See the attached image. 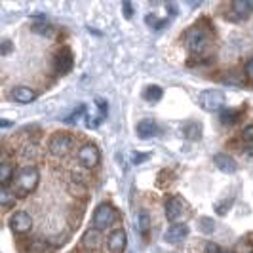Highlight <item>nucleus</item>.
Returning a JSON list of instances; mask_svg holds the SVG:
<instances>
[{"instance_id": "f257e3e1", "label": "nucleus", "mask_w": 253, "mask_h": 253, "mask_svg": "<svg viewBox=\"0 0 253 253\" xmlns=\"http://www.w3.org/2000/svg\"><path fill=\"white\" fill-rule=\"evenodd\" d=\"M38 181H40V173L35 166H27L23 169H19L17 177H15V189L21 196L31 194L33 190L37 189Z\"/></svg>"}, {"instance_id": "f03ea898", "label": "nucleus", "mask_w": 253, "mask_h": 253, "mask_svg": "<svg viewBox=\"0 0 253 253\" xmlns=\"http://www.w3.org/2000/svg\"><path fill=\"white\" fill-rule=\"evenodd\" d=\"M185 42H187V48L192 53H202L210 46V35L202 27H192L185 35Z\"/></svg>"}, {"instance_id": "7ed1b4c3", "label": "nucleus", "mask_w": 253, "mask_h": 253, "mask_svg": "<svg viewBox=\"0 0 253 253\" xmlns=\"http://www.w3.org/2000/svg\"><path fill=\"white\" fill-rule=\"evenodd\" d=\"M116 210H114L111 204H101V206H97V210H95V213H93V228H97V230H105V228H109L111 225H114V221H116Z\"/></svg>"}, {"instance_id": "20e7f679", "label": "nucleus", "mask_w": 253, "mask_h": 253, "mask_svg": "<svg viewBox=\"0 0 253 253\" xmlns=\"http://www.w3.org/2000/svg\"><path fill=\"white\" fill-rule=\"evenodd\" d=\"M200 105H202L204 111H210V113L219 111L225 105V95L217 89H206L200 95Z\"/></svg>"}, {"instance_id": "39448f33", "label": "nucleus", "mask_w": 253, "mask_h": 253, "mask_svg": "<svg viewBox=\"0 0 253 253\" xmlns=\"http://www.w3.org/2000/svg\"><path fill=\"white\" fill-rule=\"evenodd\" d=\"M185 215H187V206L179 196H171V198L166 200V217H168V221L177 225L179 219H183Z\"/></svg>"}, {"instance_id": "423d86ee", "label": "nucleus", "mask_w": 253, "mask_h": 253, "mask_svg": "<svg viewBox=\"0 0 253 253\" xmlns=\"http://www.w3.org/2000/svg\"><path fill=\"white\" fill-rule=\"evenodd\" d=\"M78 160H80V164L84 166L86 169H91V168H95V166L99 164V160H101V154H99V149L95 147V145H84L80 151H78Z\"/></svg>"}, {"instance_id": "0eeeda50", "label": "nucleus", "mask_w": 253, "mask_h": 253, "mask_svg": "<svg viewBox=\"0 0 253 253\" xmlns=\"http://www.w3.org/2000/svg\"><path fill=\"white\" fill-rule=\"evenodd\" d=\"M73 147V139L67 133H55L50 139V152L55 156H65Z\"/></svg>"}, {"instance_id": "6e6552de", "label": "nucleus", "mask_w": 253, "mask_h": 253, "mask_svg": "<svg viewBox=\"0 0 253 253\" xmlns=\"http://www.w3.org/2000/svg\"><path fill=\"white\" fill-rule=\"evenodd\" d=\"M10 227H12L13 232L17 234H25L33 228V219L29 213L25 211H15L12 217H10Z\"/></svg>"}, {"instance_id": "1a4fd4ad", "label": "nucleus", "mask_w": 253, "mask_h": 253, "mask_svg": "<svg viewBox=\"0 0 253 253\" xmlns=\"http://www.w3.org/2000/svg\"><path fill=\"white\" fill-rule=\"evenodd\" d=\"M53 69H55L57 75H67L73 69V55H71V51L67 50V48L57 51V55L53 59Z\"/></svg>"}, {"instance_id": "9d476101", "label": "nucleus", "mask_w": 253, "mask_h": 253, "mask_svg": "<svg viewBox=\"0 0 253 253\" xmlns=\"http://www.w3.org/2000/svg\"><path fill=\"white\" fill-rule=\"evenodd\" d=\"M187 234H189V227L177 223V225H171L168 228V232L164 234V240L168 244H179V242H183L187 238Z\"/></svg>"}, {"instance_id": "9b49d317", "label": "nucleus", "mask_w": 253, "mask_h": 253, "mask_svg": "<svg viewBox=\"0 0 253 253\" xmlns=\"http://www.w3.org/2000/svg\"><path fill=\"white\" fill-rule=\"evenodd\" d=\"M126 248V232L122 228L114 230L109 236V252L111 253H122Z\"/></svg>"}, {"instance_id": "f8f14e48", "label": "nucleus", "mask_w": 253, "mask_h": 253, "mask_svg": "<svg viewBox=\"0 0 253 253\" xmlns=\"http://www.w3.org/2000/svg\"><path fill=\"white\" fill-rule=\"evenodd\" d=\"M12 97L17 103H31L37 99V91L29 86H17L12 89Z\"/></svg>"}, {"instance_id": "ddd939ff", "label": "nucleus", "mask_w": 253, "mask_h": 253, "mask_svg": "<svg viewBox=\"0 0 253 253\" xmlns=\"http://www.w3.org/2000/svg\"><path fill=\"white\" fill-rule=\"evenodd\" d=\"M213 162L215 166L221 169V171H225V173H234L236 171V162H234V158L232 156H228V154H215L213 156Z\"/></svg>"}, {"instance_id": "4468645a", "label": "nucleus", "mask_w": 253, "mask_h": 253, "mask_svg": "<svg viewBox=\"0 0 253 253\" xmlns=\"http://www.w3.org/2000/svg\"><path fill=\"white\" fill-rule=\"evenodd\" d=\"M99 230L97 228H89L84 232V236H82V246H84V250H88V252H95L97 248H99Z\"/></svg>"}, {"instance_id": "2eb2a0df", "label": "nucleus", "mask_w": 253, "mask_h": 253, "mask_svg": "<svg viewBox=\"0 0 253 253\" xmlns=\"http://www.w3.org/2000/svg\"><path fill=\"white\" fill-rule=\"evenodd\" d=\"M156 131H158V126L154 120H141L137 124V135L141 139H151L156 135Z\"/></svg>"}, {"instance_id": "dca6fc26", "label": "nucleus", "mask_w": 253, "mask_h": 253, "mask_svg": "<svg viewBox=\"0 0 253 253\" xmlns=\"http://www.w3.org/2000/svg\"><path fill=\"white\" fill-rule=\"evenodd\" d=\"M69 192H71L73 196H76V198H82V196H86L88 187H86V183L80 177H73L71 183H69Z\"/></svg>"}, {"instance_id": "f3484780", "label": "nucleus", "mask_w": 253, "mask_h": 253, "mask_svg": "<svg viewBox=\"0 0 253 253\" xmlns=\"http://www.w3.org/2000/svg\"><path fill=\"white\" fill-rule=\"evenodd\" d=\"M12 177H13L12 162L10 160H2V164H0V183H2V187H6Z\"/></svg>"}, {"instance_id": "a211bd4d", "label": "nucleus", "mask_w": 253, "mask_h": 253, "mask_svg": "<svg viewBox=\"0 0 253 253\" xmlns=\"http://www.w3.org/2000/svg\"><path fill=\"white\" fill-rule=\"evenodd\" d=\"M143 97L149 103L160 101L162 99V88L160 86H149V88H145V91H143Z\"/></svg>"}, {"instance_id": "6ab92c4d", "label": "nucleus", "mask_w": 253, "mask_h": 253, "mask_svg": "<svg viewBox=\"0 0 253 253\" xmlns=\"http://www.w3.org/2000/svg\"><path fill=\"white\" fill-rule=\"evenodd\" d=\"M137 228H139V232L147 238L149 236V230H151V217L147 211H141L139 213V219H137Z\"/></svg>"}, {"instance_id": "aec40b11", "label": "nucleus", "mask_w": 253, "mask_h": 253, "mask_svg": "<svg viewBox=\"0 0 253 253\" xmlns=\"http://www.w3.org/2000/svg\"><path fill=\"white\" fill-rule=\"evenodd\" d=\"M15 192H12V190L8 189V187H2V190H0V204H2V208H10L12 204H15Z\"/></svg>"}, {"instance_id": "412c9836", "label": "nucleus", "mask_w": 253, "mask_h": 253, "mask_svg": "<svg viewBox=\"0 0 253 253\" xmlns=\"http://www.w3.org/2000/svg\"><path fill=\"white\" fill-rule=\"evenodd\" d=\"M236 253H253V234H250L248 238H242L236 244Z\"/></svg>"}, {"instance_id": "4be33fe9", "label": "nucleus", "mask_w": 253, "mask_h": 253, "mask_svg": "<svg viewBox=\"0 0 253 253\" xmlns=\"http://www.w3.org/2000/svg\"><path fill=\"white\" fill-rule=\"evenodd\" d=\"M232 10H234L236 15L246 17L248 12H250V4H248V0H236V2H232Z\"/></svg>"}, {"instance_id": "5701e85b", "label": "nucleus", "mask_w": 253, "mask_h": 253, "mask_svg": "<svg viewBox=\"0 0 253 253\" xmlns=\"http://www.w3.org/2000/svg\"><path fill=\"white\" fill-rule=\"evenodd\" d=\"M238 116H240V113H238V111L225 109V111L221 113V122H223V124H234V122L238 120Z\"/></svg>"}, {"instance_id": "b1692460", "label": "nucleus", "mask_w": 253, "mask_h": 253, "mask_svg": "<svg viewBox=\"0 0 253 253\" xmlns=\"http://www.w3.org/2000/svg\"><path fill=\"white\" fill-rule=\"evenodd\" d=\"M183 131H185V135L189 137V139H200V126L198 124H187V126L183 127Z\"/></svg>"}, {"instance_id": "393cba45", "label": "nucleus", "mask_w": 253, "mask_h": 253, "mask_svg": "<svg viewBox=\"0 0 253 253\" xmlns=\"http://www.w3.org/2000/svg\"><path fill=\"white\" fill-rule=\"evenodd\" d=\"M198 227H200V230H202L204 234H210V232H213V230H215V223H213L211 219L202 217V219L198 221Z\"/></svg>"}, {"instance_id": "a878e982", "label": "nucleus", "mask_w": 253, "mask_h": 253, "mask_svg": "<svg viewBox=\"0 0 253 253\" xmlns=\"http://www.w3.org/2000/svg\"><path fill=\"white\" fill-rule=\"evenodd\" d=\"M82 114H84V105H78V109H75L73 113L69 114V116L65 118V122H67V124H75V122H78V120L82 118Z\"/></svg>"}, {"instance_id": "bb28decb", "label": "nucleus", "mask_w": 253, "mask_h": 253, "mask_svg": "<svg viewBox=\"0 0 253 253\" xmlns=\"http://www.w3.org/2000/svg\"><path fill=\"white\" fill-rule=\"evenodd\" d=\"M44 250H46L44 242H40V240L29 242V253H44Z\"/></svg>"}, {"instance_id": "cd10ccee", "label": "nucleus", "mask_w": 253, "mask_h": 253, "mask_svg": "<svg viewBox=\"0 0 253 253\" xmlns=\"http://www.w3.org/2000/svg\"><path fill=\"white\" fill-rule=\"evenodd\" d=\"M242 139L248 141V143H253V124L248 127H244V131H242Z\"/></svg>"}, {"instance_id": "c85d7f7f", "label": "nucleus", "mask_w": 253, "mask_h": 253, "mask_svg": "<svg viewBox=\"0 0 253 253\" xmlns=\"http://www.w3.org/2000/svg\"><path fill=\"white\" fill-rule=\"evenodd\" d=\"M147 23L152 25L154 29H160V27L164 25L162 21H158V19H156V15H154V13H149V15H147Z\"/></svg>"}, {"instance_id": "c756f323", "label": "nucleus", "mask_w": 253, "mask_h": 253, "mask_svg": "<svg viewBox=\"0 0 253 253\" xmlns=\"http://www.w3.org/2000/svg\"><path fill=\"white\" fill-rule=\"evenodd\" d=\"M204 253H223V252H221V248H219L217 244L210 242V244H206V250H204Z\"/></svg>"}, {"instance_id": "7c9ffc66", "label": "nucleus", "mask_w": 253, "mask_h": 253, "mask_svg": "<svg viewBox=\"0 0 253 253\" xmlns=\"http://www.w3.org/2000/svg\"><path fill=\"white\" fill-rule=\"evenodd\" d=\"M35 31L40 35H51V27L50 25H35Z\"/></svg>"}, {"instance_id": "2f4dec72", "label": "nucleus", "mask_w": 253, "mask_h": 253, "mask_svg": "<svg viewBox=\"0 0 253 253\" xmlns=\"http://www.w3.org/2000/svg\"><path fill=\"white\" fill-rule=\"evenodd\" d=\"M12 51V42L10 40H4L2 42V55H8Z\"/></svg>"}, {"instance_id": "473e14b6", "label": "nucleus", "mask_w": 253, "mask_h": 253, "mask_svg": "<svg viewBox=\"0 0 253 253\" xmlns=\"http://www.w3.org/2000/svg\"><path fill=\"white\" fill-rule=\"evenodd\" d=\"M227 76H228V75H227ZM234 76H236V75H230L228 78H223V80H225L227 84H234V86H240L242 80H240V78H234Z\"/></svg>"}, {"instance_id": "72a5a7b5", "label": "nucleus", "mask_w": 253, "mask_h": 253, "mask_svg": "<svg viewBox=\"0 0 253 253\" xmlns=\"http://www.w3.org/2000/svg\"><path fill=\"white\" fill-rule=\"evenodd\" d=\"M149 158V154H135L133 156V164H141V162H145Z\"/></svg>"}, {"instance_id": "f704fd0d", "label": "nucleus", "mask_w": 253, "mask_h": 253, "mask_svg": "<svg viewBox=\"0 0 253 253\" xmlns=\"http://www.w3.org/2000/svg\"><path fill=\"white\" fill-rule=\"evenodd\" d=\"M246 75L250 76V78H253V57L246 63Z\"/></svg>"}, {"instance_id": "c9c22d12", "label": "nucleus", "mask_w": 253, "mask_h": 253, "mask_svg": "<svg viewBox=\"0 0 253 253\" xmlns=\"http://www.w3.org/2000/svg\"><path fill=\"white\" fill-rule=\"evenodd\" d=\"M122 8H124L126 17H131V6H129V2H124V4H122Z\"/></svg>"}, {"instance_id": "e433bc0d", "label": "nucleus", "mask_w": 253, "mask_h": 253, "mask_svg": "<svg viewBox=\"0 0 253 253\" xmlns=\"http://www.w3.org/2000/svg\"><path fill=\"white\" fill-rule=\"evenodd\" d=\"M0 126H2V127H10V120H0Z\"/></svg>"}, {"instance_id": "4c0bfd02", "label": "nucleus", "mask_w": 253, "mask_h": 253, "mask_svg": "<svg viewBox=\"0 0 253 253\" xmlns=\"http://www.w3.org/2000/svg\"><path fill=\"white\" fill-rule=\"evenodd\" d=\"M248 4H250V10H253V0H248Z\"/></svg>"}]
</instances>
